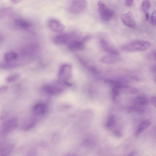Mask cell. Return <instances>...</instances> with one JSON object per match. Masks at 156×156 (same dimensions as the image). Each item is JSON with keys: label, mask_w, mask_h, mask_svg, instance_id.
<instances>
[{"label": "cell", "mask_w": 156, "mask_h": 156, "mask_svg": "<svg viewBox=\"0 0 156 156\" xmlns=\"http://www.w3.org/2000/svg\"><path fill=\"white\" fill-rule=\"evenodd\" d=\"M80 34L76 32H70L57 35L54 37L53 41L56 44L68 46L74 41L80 39Z\"/></svg>", "instance_id": "1"}, {"label": "cell", "mask_w": 156, "mask_h": 156, "mask_svg": "<svg viewBox=\"0 0 156 156\" xmlns=\"http://www.w3.org/2000/svg\"><path fill=\"white\" fill-rule=\"evenodd\" d=\"M150 42L141 40H136L128 44L123 47V49L128 51H144L151 46Z\"/></svg>", "instance_id": "2"}, {"label": "cell", "mask_w": 156, "mask_h": 156, "mask_svg": "<svg viewBox=\"0 0 156 156\" xmlns=\"http://www.w3.org/2000/svg\"><path fill=\"white\" fill-rule=\"evenodd\" d=\"M72 67L68 64L62 65L58 71V81L65 85H69V80L72 76Z\"/></svg>", "instance_id": "3"}, {"label": "cell", "mask_w": 156, "mask_h": 156, "mask_svg": "<svg viewBox=\"0 0 156 156\" xmlns=\"http://www.w3.org/2000/svg\"><path fill=\"white\" fill-rule=\"evenodd\" d=\"M98 11L101 19L104 21H108L112 18L113 11L101 1L98 2Z\"/></svg>", "instance_id": "4"}, {"label": "cell", "mask_w": 156, "mask_h": 156, "mask_svg": "<svg viewBox=\"0 0 156 156\" xmlns=\"http://www.w3.org/2000/svg\"><path fill=\"white\" fill-rule=\"evenodd\" d=\"M18 124V119L15 118H11L5 122L0 130L1 136L3 137L10 134L15 129Z\"/></svg>", "instance_id": "5"}, {"label": "cell", "mask_w": 156, "mask_h": 156, "mask_svg": "<svg viewBox=\"0 0 156 156\" xmlns=\"http://www.w3.org/2000/svg\"><path fill=\"white\" fill-rule=\"evenodd\" d=\"M87 7V3L85 0H74L69 8L70 12L73 14H78L85 11Z\"/></svg>", "instance_id": "6"}, {"label": "cell", "mask_w": 156, "mask_h": 156, "mask_svg": "<svg viewBox=\"0 0 156 156\" xmlns=\"http://www.w3.org/2000/svg\"><path fill=\"white\" fill-rule=\"evenodd\" d=\"M65 85L58 81L52 84H48L43 87L44 91L48 94L55 95L62 92Z\"/></svg>", "instance_id": "7"}, {"label": "cell", "mask_w": 156, "mask_h": 156, "mask_svg": "<svg viewBox=\"0 0 156 156\" xmlns=\"http://www.w3.org/2000/svg\"><path fill=\"white\" fill-rule=\"evenodd\" d=\"M90 36H87L76 41L68 46V48L71 51H78L83 50L86 43L90 38Z\"/></svg>", "instance_id": "8"}, {"label": "cell", "mask_w": 156, "mask_h": 156, "mask_svg": "<svg viewBox=\"0 0 156 156\" xmlns=\"http://www.w3.org/2000/svg\"><path fill=\"white\" fill-rule=\"evenodd\" d=\"M48 25L51 30L57 33H62L65 29L64 25L60 21L55 19L49 20Z\"/></svg>", "instance_id": "9"}, {"label": "cell", "mask_w": 156, "mask_h": 156, "mask_svg": "<svg viewBox=\"0 0 156 156\" xmlns=\"http://www.w3.org/2000/svg\"><path fill=\"white\" fill-rule=\"evenodd\" d=\"M121 19L123 23L127 27L133 28L136 26V22L131 11L123 14L121 16Z\"/></svg>", "instance_id": "10"}, {"label": "cell", "mask_w": 156, "mask_h": 156, "mask_svg": "<svg viewBox=\"0 0 156 156\" xmlns=\"http://www.w3.org/2000/svg\"><path fill=\"white\" fill-rule=\"evenodd\" d=\"M100 44L103 49L109 55H119L118 52L105 40H101L100 41Z\"/></svg>", "instance_id": "11"}, {"label": "cell", "mask_w": 156, "mask_h": 156, "mask_svg": "<svg viewBox=\"0 0 156 156\" xmlns=\"http://www.w3.org/2000/svg\"><path fill=\"white\" fill-rule=\"evenodd\" d=\"M120 59L118 55H109L102 57L101 61L105 64H112L119 61Z\"/></svg>", "instance_id": "12"}, {"label": "cell", "mask_w": 156, "mask_h": 156, "mask_svg": "<svg viewBox=\"0 0 156 156\" xmlns=\"http://www.w3.org/2000/svg\"><path fill=\"white\" fill-rule=\"evenodd\" d=\"M47 110L45 105L43 103H38L36 104L33 108V112L36 115L40 116L44 114Z\"/></svg>", "instance_id": "13"}, {"label": "cell", "mask_w": 156, "mask_h": 156, "mask_svg": "<svg viewBox=\"0 0 156 156\" xmlns=\"http://www.w3.org/2000/svg\"><path fill=\"white\" fill-rule=\"evenodd\" d=\"M134 103L135 105L142 107L147 105L149 103V100L145 96H139L135 98Z\"/></svg>", "instance_id": "14"}, {"label": "cell", "mask_w": 156, "mask_h": 156, "mask_svg": "<svg viewBox=\"0 0 156 156\" xmlns=\"http://www.w3.org/2000/svg\"><path fill=\"white\" fill-rule=\"evenodd\" d=\"M151 122L149 120H145L142 121L138 126L135 133V135L138 136L140 134L150 125Z\"/></svg>", "instance_id": "15"}, {"label": "cell", "mask_w": 156, "mask_h": 156, "mask_svg": "<svg viewBox=\"0 0 156 156\" xmlns=\"http://www.w3.org/2000/svg\"><path fill=\"white\" fill-rule=\"evenodd\" d=\"M107 83L113 87L114 88L118 89L124 86H127L124 82L119 80L107 79L105 80Z\"/></svg>", "instance_id": "16"}, {"label": "cell", "mask_w": 156, "mask_h": 156, "mask_svg": "<svg viewBox=\"0 0 156 156\" xmlns=\"http://www.w3.org/2000/svg\"><path fill=\"white\" fill-rule=\"evenodd\" d=\"M36 123V120L34 119H28L23 124L21 127L22 129L24 131H28L35 126Z\"/></svg>", "instance_id": "17"}, {"label": "cell", "mask_w": 156, "mask_h": 156, "mask_svg": "<svg viewBox=\"0 0 156 156\" xmlns=\"http://www.w3.org/2000/svg\"><path fill=\"white\" fill-rule=\"evenodd\" d=\"M116 89L120 94L122 93L127 94H135L137 93L138 91L137 89L135 87H129L128 85Z\"/></svg>", "instance_id": "18"}, {"label": "cell", "mask_w": 156, "mask_h": 156, "mask_svg": "<svg viewBox=\"0 0 156 156\" xmlns=\"http://www.w3.org/2000/svg\"><path fill=\"white\" fill-rule=\"evenodd\" d=\"M15 23L17 26L23 28H29L32 26L30 22L22 18H18L15 19Z\"/></svg>", "instance_id": "19"}, {"label": "cell", "mask_w": 156, "mask_h": 156, "mask_svg": "<svg viewBox=\"0 0 156 156\" xmlns=\"http://www.w3.org/2000/svg\"><path fill=\"white\" fill-rule=\"evenodd\" d=\"M18 57V55L16 53L12 51L7 52L4 56L5 59L8 62L15 61Z\"/></svg>", "instance_id": "20"}, {"label": "cell", "mask_w": 156, "mask_h": 156, "mask_svg": "<svg viewBox=\"0 0 156 156\" xmlns=\"http://www.w3.org/2000/svg\"><path fill=\"white\" fill-rule=\"evenodd\" d=\"M94 142L92 138L90 137H86L83 140L82 144L84 147L90 148L94 145Z\"/></svg>", "instance_id": "21"}, {"label": "cell", "mask_w": 156, "mask_h": 156, "mask_svg": "<svg viewBox=\"0 0 156 156\" xmlns=\"http://www.w3.org/2000/svg\"><path fill=\"white\" fill-rule=\"evenodd\" d=\"M20 75L18 73H15L8 76L6 78V80L8 82H12L16 81L20 77Z\"/></svg>", "instance_id": "22"}, {"label": "cell", "mask_w": 156, "mask_h": 156, "mask_svg": "<svg viewBox=\"0 0 156 156\" xmlns=\"http://www.w3.org/2000/svg\"><path fill=\"white\" fill-rule=\"evenodd\" d=\"M119 94L116 89L114 88L112 89L111 92V97L113 102L116 103L119 101Z\"/></svg>", "instance_id": "23"}, {"label": "cell", "mask_w": 156, "mask_h": 156, "mask_svg": "<svg viewBox=\"0 0 156 156\" xmlns=\"http://www.w3.org/2000/svg\"><path fill=\"white\" fill-rule=\"evenodd\" d=\"M150 5L151 2L149 0L143 1L141 4V9L143 12L145 13L147 12Z\"/></svg>", "instance_id": "24"}, {"label": "cell", "mask_w": 156, "mask_h": 156, "mask_svg": "<svg viewBox=\"0 0 156 156\" xmlns=\"http://www.w3.org/2000/svg\"><path fill=\"white\" fill-rule=\"evenodd\" d=\"M115 121V116L112 115L109 117L106 123V126L108 128L112 127L114 125Z\"/></svg>", "instance_id": "25"}, {"label": "cell", "mask_w": 156, "mask_h": 156, "mask_svg": "<svg viewBox=\"0 0 156 156\" xmlns=\"http://www.w3.org/2000/svg\"><path fill=\"white\" fill-rule=\"evenodd\" d=\"M25 156H37V152L34 147L30 148L27 152Z\"/></svg>", "instance_id": "26"}, {"label": "cell", "mask_w": 156, "mask_h": 156, "mask_svg": "<svg viewBox=\"0 0 156 156\" xmlns=\"http://www.w3.org/2000/svg\"><path fill=\"white\" fill-rule=\"evenodd\" d=\"M142 110L141 107L137 106L136 105L130 106L128 108L127 111L129 113H131L134 112L141 111Z\"/></svg>", "instance_id": "27"}, {"label": "cell", "mask_w": 156, "mask_h": 156, "mask_svg": "<svg viewBox=\"0 0 156 156\" xmlns=\"http://www.w3.org/2000/svg\"><path fill=\"white\" fill-rule=\"evenodd\" d=\"M11 11V9L10 8H6L0 10V18L9 14Z\"/></svg>", "instance_id": "28"}, {"label": "cell", "mask_w": 156, "mask_h": 156, "mask_svg": "<svg viewBox=\"0 0 156 156\" xmlns=\"http://www.w3.org/2000/svg\"><path fill=\"white\" fill-rule=\"evenodd\" d=\"M17 65L15 64H4L2 65V67L6 69H11L16 67Z\"/></svg>", "instance_id": "29"}, {"label": "cell", "mask_w": 156, "mask_h": 156, "mask_svg": "<svg viewBox=\"0 0 156 156\" xmlns=\"http://www.w3.org/2000/svg\"><path fill=\"white\" fill-rule=\"evenodd\" d=\"M156 10H154L152 13L151 18V21L153 25H155L156 23Z\"/></svg>", "instance_id": "30"}, {"label": "cell", "mask_w": 156, "mask_h": 156, "mask_svg": "<svg viewBox=\"0 0 156 156\" xmlns=\"http://www.w3.org/2000/svg\"><path fill=\"white\" fill-rule=\"evenodd\" d=\"M8 87L5 85H3L0 87V94L4 93L8 90Z\"/></svg>", "instance_id": "31"}, {"label": "cell", "mask_w": 156, "mask_h": 156, "mask_svg": "<svg viewBox=\"0 0 156 156\" xmlns=\"http://www.w3.org/2000/svg\"><path fill=\"white\" fill-rule=\"evenodd\" d=\"M156 98L155 96H153L151 98V101L152 104L153 106L156 108Z\"/></svg>", "instance_id": "32"}, {"label": "cell", "mask_w": 156, "mask_h": 156, "mask_svg": "<svg viewBox=\"0 0 156 156\" xmlns=\"http://www.w3.org/2000/svg\"><path fill=\"white\" fill-rule=\"evenodd\" d=\"M52 139L55 142H57L58 141L59 139V136L57 134H55L53 135Z\"/></svg>", "instance_id": "33"}, {"label": "cell", "mask_w": 156, "mask_h": 156, "mask_svg": "<svg viewBox=\"0 0 156 156\" xmlns=\"http://www.w3.org/2000/svg\"><path fill=\"white\" fill-rule=\"evenodd\" d=\"M114 134L117 136L120 137L122 135L121 132L118 130H115L114 132Z\"/></svg>", "instance_id": "34"}, {"label": "cell", "mask_w": 156, "mask_h": 156, "mask_svg": "<svg viewBox=\"0 0 156 156\" xmlns=\"http://www.w3.org/2000/svg\"><path fill=\"white\" fill-rule=\"evenodd\" d=\"M133 0H126L125 1V3H126V5H127L128 6H130L132 5V4L133 3Z\"/></svg>", "instance_id": "35"}, {"label": "cell", "mask_w": 156, "mask_h": 156, "mask_svg": "<svg viewBox=\"0 0 156 156\" xmlns=\"http://www.w3.org/2000/svg\"><path fill=\"white\" fill-rule=\"evenodd\" d=\"M145 17L146 20H148L149 18V15L148 12L145 13Z\"/></svg>", "instance_id": "36"}, {"label": "cell", "mask_w": 156, "mask_h": 156, "mask_svg": "<svg viewBox=\"0 0 156 156\" xmlns=\"http://www.w3.org/2000/svg\"><path fill=\"white\" fill-rule=\"evenodd\" d=\"M64 156H76V155L74 154L70 153L67 154Z\"/></svg>", "instance_id": "37"}, {"label": "cell", "mask_w": 156, "mask_h": 156, "mask_svg": "<svg viewBox=\"0 0 156 156\" xmlns=\"http://www.w3.org/2000/svg\"><path fill=\"white\" fill-rule=\"evenodd\" d=\"M152 70L153 72L155 73L156 72V66L155 65H154L152 67Z\"/></svg>", "instance_id": "38"}, {"label": "cell", "mask_w": 156, "mask_h": 156, "mask_svg": "<svg viewBox=\"0 0 156 156\" xmlns=\"http://www.w3.org/2000/svg\"><path fill=\"white\" fill-rule=\"evenodd\" d=\"M134 154V152H131L127 156H133Z\"/></svg>", "instance_id": "39"}]
</instances>
